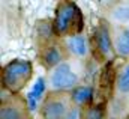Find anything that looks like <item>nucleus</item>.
Here are the masks:
<instances>
[{
  "label": "nucleus",
  "mask_w": 129,
  "mask_h": 119,
  "mask_svg": "<svg viewBox=\"0 0 129 119\" xmlns=\"http://www.w3.org/2000/svg\"><path fill=\"white\" fill-rule=\"evenodd\" d=\"M32 75V63L27 60L15 59L3 68V85L11 92H18L24 88Z\"/></svg>",
  "instance_id": "1"
},
{
  "label": "nucleus",
  "mask_w": 129,
  "mask_h": 119,
  "mask_svg": "<svg viewBox=\"0 0 129 119\" xmlns=\"http://www.w3.org/2000/svg\"><path fill=\"white\" fill-rule=\"evenodd\" d=\"M77 6L72 2H66L62 3L56 12V18H54V30L59 35H63L71 29V26H74L75 21V15H77Z\"/></svg>",
  "instance_id": "2"
},
{
  "label": "nucleus",
  "mask_w": 129,
  "mask_h": 119,
  "mask_svg": "<svg viewBox=\"0 0 129 119\" xmlns=\"http://www.w3.org/2000/svg\"><path fill=\"white\" fill-rule=\"evenodd\" d=\"M77 83V75L71 71L68 65H60L54 69L51 75V85L54 89H71Z\"/></svg>",
  "instance_id": "3"
},
{
  "label": "nucleus",
  "mask_w": 129,
  "mask_h": 119,
  "mask_svg": "<svg viewBox=\"0 0 129 119\" xmlns=\"http://www.w3.org/2000/svg\"><path fill=\"white\" fill-rule=\"evenodd\" d=\"M95 42H96V47L102 54H108L111 51V39H110V33L105 26H99L96 29Z\"/></svg>",
  "instance_id": "4"
},
{
  "label": "nucleus",
  "mask_w": 129,
  "mask_h": 119,
  "mask_svg": "<svg viewBox=\"0 0 129 119\" xmlns=\"http://www.w3.org/2000/svg\"><path fill=\"white\" fill-rule=\"evenodd\" d=\"M64 116V104L62 101H48L44 106L45 119H62Z\"/></svg>",
  "instance_id": "5"
},
{
  "label": "nucleus",
  "mask_w": 129,
  "mask_h": 119,
  "mask_svg": "<svg viewBox=\"0 0 129 119\" xmlns=\"http://www.w3.org/2000/svg\"><path fill=\"white\" fill-rule=\"evenodd\" d=\"M69 47L71 50L78 54V56H84L86 51H87V45H86V41L81 35H74L71 39H69Z\"/></svg>",
  "instance_id": "6"
},
{
  "label": "nucleus",
  "mask_w": 129,
  "mask_h": 119,
  "mask_svg": "<svg viewBox=\"0 0 129 119\" xmlns=\"http://www.w3.org/2000/svg\"><path fill=\"white\" fill-rule=\"evenodd\" d=\"M72 98H74V101L78 103V104L89 103V101H92V98H93V90H92V88L81 86V88H78V89L74 90Z\"/></svg>",
  "instance_id": "7"
},
{
  "label": "nucleus",
  "mask_w": 129,
  "mask_h": 119,
  "mask_svg": "<svg viewBox=\"0 0 129 119\" xmlns=\"http://www.w3.org/2000/svg\"><path fill=\"white\" fill-rule=\"evenodd\" d=\"M116 50L120 56H128L129 54V30H123L116 41Z\"/></svg>",
  "instance_id": "8"
},
{
  "label": "nucleus",
  "mask_w": 129,
  "mask_h": 119,
  "mask_svg": "<svg viewBox=\"0 0 129 119\" xmlns=\"http://www.w3.org/2000/svg\"><path fill=\"white\" fill-rule=\"evenodd\" d=\"M60 59H62V54H60V51H59L56 47H50V48H47L45 53H44V60H45V63L50 65V66L57 65V63L60 62Z\"/></svg>",
  "instance_id": "9"
},
{
  "label": "nucleus",
  "mask_w": 129,
  "mask_h": 119,
  "mask_svg": "<svg viewBox=\"0 0 129 119\" xmlns=\"http://www.w3.org/2000/svg\"><path fill=\"white\" fill-rule=\"evenodd\" d=\"M0 119H24L23 113L15 106H3L0 110Z\"/></svg>",
  "instance_id": "10"
},
{
  "label": "nucleus",
  "mask_w": 129,
  "mask_h": 119,
  "mask_svg": "<svg viewBox=\"0 0 129 119\" xmlns=\"http://www.w3.org/2000/svg\"><path fill=\"white\" fill-rule=\"evenodd\" d=\"M117 88L120 92H129V65H126L122 71V74L119 75V82H117Z\"/></svg>",
  "instance_id": "11"
},
{
  "label": "nucleus",
  "mask_w": 129,
  "mask_h": 119,
  "mask_svg": "<svg viewBox=\"0 0 129 119\" xmlns=\"http://www.w3.org/2000/svg\"><path fill=\"white\" fill-rule=\"evenodd\" d=\"M113 72H111V62H108L101 74V86H105L107 89L110 90L111 85H113Z\"/></svg>",
  "instance_id": "12"
},
{
  "label": "nucleus",
  "mask_w": 129,
  "mask_h": 119,
  "mask_svg": "<svg viewBox=\"0 0 129 119\" xmlns=\"http://www.w3.org/2000/svg\"><path fill=\"white\" fill-rule=\"evenodd\" d=\"M102 116H104V106H95L86 112L84 119H102Z\"/></svg>",
  "instance_id": "13"
},
{
  "label": "nucleus",
  "mask_w": 129,
  "mask_h": 119,
  "mask_svg": "<svg viewBox=\"0 0 129 119\" xmlns=\"http://www.w3.org/2000/svg\"><path fill=\"white\" fill-rule=\"evenodd\" d=\"M44 89H45V80L44 78H38L35 86H33V90L30 92V95L35 100H39L42 96V93H44Z\"/></svg>",
  "instance_id": "14"
},
{
  "label": "nucleus",
  "mask_w": 129,
  "mask_h": 119,
  "mask_svg": "<svg viewBox=\"0 0 129 119\" xmlns=\"http://www.w3.org/2000/svg\"><path fill=\"white\" fill-rule=\"evenodd\" d=\"M114 17L120 21H128L129 20V8H117L114 11Z\"/></svg>",
  "instance_id": "15"
},
{
  "label": "nucleus",
  "mask_w": 129,
  "mask_h": 119,
  "mask_svg": "<svg viewBox=\"0 0 129 119\" xmlns=\"http://www.w3.org/2000/svg\"><path fill=\"white\" fill-rule=\"evenodd\" d=\"M83 29V15H81V11L77 9V15H75V21H74V26H72V32H75L78 35V32H81Z\"/></svg>",
  "instance_id": "16"
},
{
  "label": "nucleus",
  "mask_w": 129,
  "mask_h": 119,
  "mask_svg": "<svg viewBox=\"0 0 129 119\" xmlns=\"http://www.w3.org/2000/svg\"><path fill=\"white\" fill-rule=\"evenodd\" d=\"M29 109H30V110H35V109H36V100L33 98L30 93H29Z\"/></svg>",
  "instance_id": "17"
}]
</instances>
